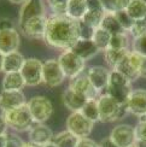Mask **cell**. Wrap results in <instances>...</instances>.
Here are the masks:
<instances>
[{"label": "cell", "instance_id": "6da1fadb", "mask_svg": "<svg viewBox=\"0 0 146 147\" xmlns=\"http://www.w3.org/2000/svg\"><path fill=\"white\" fill-rule=\"evenodd\" d=\"M80 40L78 21L66 15H52L47 18V27L44 41L47 46L62 50H70Z\"/></svg>", "mask_w": 146, "mask_h": 147}, {"label": "cell", "instance_id": "7a4b0ae2", "mask_svg": "<svg viewBox=\"0 0 146 147\" xmlns=\"http://www.w3.org/2000/svg\"><path fill=\"white\" fill-rule=\"evenodd\" d=\"M97 101H98L99 107L100 122H104V123L118 121L126 115V112H128L124 105H121L120 102H117L107 94L100 95Z\"/></svg>", "mask_w": 146, "mask_h": 147}, {"label": "cell", "instance_id": "3957f363", "mask_svg": "<svg viewBox=\"0 0 146 147\" xmlns=\"http://www.w3.org/2000/svg\"><path fill=\"white\" fill-rule=\"evenodd\" d=\"M4 117L6 119L7 125L16 131H27L33 128L34 119L27 104L4 113Z\"/></svg>", "mask_w": 146, "mask_h": 147}, {"label": "cell", "instance_id": "277c9868", "mask_svg": "<svg viewBox=\"0 0 146 147\" xmlns=\"http://www.w3.org/2000/svg\"><path fill=\"white\" fill-rule=\"evenodd\" d=\"M28 109L35 123H42L48 121L53 113V105L46 96L36 95L33 96L28 102Z\"/></svg>", "mask_w": 146, "mask_h": 147}, {"label": "cell", "instance_id": "5b68a950", "mask_svg": "<svg viewBox=\"0 0 146 147\" xmlns=\"http://www.w3.org/2000/svg\"><path fill=\"white\" fill-rule=\"evenodd\" d=\"M58 62L62 66V69L66 77L74 78L77 75L83 72L86 60H83L81 57H78L76 53H74L71 50L64 51L58 58Z\"/></svg>", "mask_w": 146, "mask_h": 147}, {"label": "cell", "instance_id": "8992f818", "mask_svg": "<svg viewBox=\"0 0 146 147\" xmlns=\"http://www.w3.org/2000/svg\"><path fill=\"white\" fill-rule=\"evenodd\" d=\"M94 123L87 119L81 112H71L66 119V130H69L78 139L87 138L93 130Z\"/></svg>", "mask_w": 146, "mask_h": 147}, {"label": "cell", "instance_id": "52a82bcc", "mask_svg": "<svg viewBox=\"0 0 146 147\" xmlns=\"http://www.w3.org/2000/svg\"><path fill=\"white\" fill-rule=\"evenodd\" d=\"M42 69H44V63L36 58H28L24 62L21 74L23 80L26 82V86L35 87L42 83Z\"/></svg>", "mask_w": 146, "mask_h": 147}, {"label": "cell", "instance_id": "ba28073f", "mask_svg": "<svg viewBox=\"0 0 146 147\" xmlns=\"http://www.w3.org/2000/svg\"><path fill=\"white\" fill-rule=\"evenodd\" d=\"M65 74L58 59H48L44 63L42 69V82L48 87H58L65 80Z\"/></svg>", "mask_w": 146, "mask_h": 147}, {"label": "cell", "instance_id": "9c48e42d", "mask_svg": "<svg viewBox=\"0 0 146 147\" xmlns=\"http://www.w3.org/2000/svg\"><path fill=\"white\" fill-rule=\"evenodd\" d=\"M109 138L118 147H134L137 142L135 128L129 124H118L111 130Z\"/></svg>", "mask_w": 146, "mask_h": 147}, {"label": "cell", "instance_id": "30bf717a", "mask_svg": "<svg viewBox=\"0 0 146 147\" xmlns=\"http://www.w3.org/2000/svg\"><path fill=\"white\" fill-rule=\"evenodd\" d=\"M69 88L75 90L76 93L81 94L82 96L86 98L87 100L97 99V96L99 94V92L93 87L92 83H91L87 74H83V72L80 74V75H77L74 78H70Z\"/></svg>", "mask_w": 146, "mask_h": 147}, {"label": "cell", "instance_id": "8fae6325", "mask_svg": "<svg viewBox=\"0 0 146 147\" xmlns=\"http://www.w3.org/2000/svg\"><path fill=\"white\" fill-rule=\"evenodd\" d=\"M47 27V18L45 16L34 17L32 20L21 24V29L23 34L29 39H44Z\"/></svg>", "mask_w": 146, "mask_h": 147}, {"label": "cell", "instance_id": "7c38bea8", "mask_svg": "<svg viewBox=\"0 0 146 147\" xmlns=\"http://www.w3.org/2000/svg\"><path fill=\"white\" fill-rule=\"evenodd\" d=\"M27 104L26 95L22 90H3L0 93V110L3 113L12 111Z\"/></svg>", "mask_w": 146, "mask_h": 147}, {"label": "cell", "instance_id": "4fadbf2b", "mask_svg": "<svg viewBox=\"0 0 146 147\" xmlns=\"http://www.w3.org/2000/svg\"><path fill=\"white\" fill-rule=\"evenodd\" d=\"M127 111L139 118L146 116V90L135 89L132 92L128 101L126 104Z\"/></svg>", "mask_w": 146, "mask_h": 147}, {"label": "cell", "instance_id": "5bb4252c", "mask_svg": "<svg viewBox=\"0 0 146 147\" xmlns=\"http://www.w3.org/2000/svg\"><path fill=\"white\" fill-rule=\"evenodd\" d=\"M20 44L21 36L16 28L0 30V52L4 53L5 56L12 52H17Z\"/></svg>", "mask_w": 146, "mask_h": 147}, {"label": "cell", "instance_id": "9a60e30c", "mask_svg": "<svg viewBox=\"0 0 146 147\" xmlns=\"http://www.w3.org/2000/svg\"><path fill=\"white\" fill-rule=\"evenodd\" d=\"M86 74L91 83L93 84V87L98 92H101L107 88L109 81H110V70L109 69L100 65H95L89 68Z\"/></svg>", "mask_w": 146, "mask_h": 147}, {"label": "cell", "instance_id": "2e32d148", "mask_svg": "<svg viewBox=\"0 0 146 147\" xmlns=\"http://www.w3.org/2000/svg\"><path fill=\"white\" fill-rule=\"evenodd\" d=\"M45 16V6L42 0H27L20 11V26L34 17Z\"/></svg>", "mask_w": 146, "mask_h": 147}, {"label": "cell", "instance_id": "e0dca14e", "mask_svg": "<svg viewBox=\"0 0 146 147\" xmlns=\"http://www.w3.org/2000/svg\"><path fill=\"white\" fill-rule=\"evenodd\" d=\"M53 136L54 135L52 130L42 123H38L36 125H33V128L29 130L30 142L34 145H38L40 147H44L45 145L52 142Z\"/></svg>", "mask_w": 146, "mask_h": 147}, {"label": "cell", "instance_id": "ac0fdd59", "mask_svg": "<svg viewBox=\"0 0 146 147\" xmlns=\"http://www.w3.org/2000/svg\"><path fill=\"white\" fill-rule=\"evenodd\" d=\"M62 101L64 106L68 110H70L71 112H80L88 100L81 94L76 93L75 90H72L71 88L68 87L62 94Z\"/></svg>", "mask_w": 146, "mask_h": 147}, {"label": "cell", "instance_id": "d6986e66", "mask_svg": "<svg viewBox=\"0 0 146 147\" xmlns=\"http://www.w3.org/2000/svg\"><path fill=\"white\" fill-rule=\"evenodd\" d=\"M70 50L74 53H76L78 57H81L83 60H88L91 58H93L100 51L92 40H81V39Z\"/></svg>", "mask_w": 146, "mask_h": 147}, {"label": "cell", "instance_id": "ffe728a7", "mask_svg": "<svg viewBox=\"0 0 146 147\" xmlns=\"http://www.w3.org/2000/svg\"><path fill=\"white\" fill-rule=\"evenodd\" d=\"M132 84H127V86H111L109 84L106 88V94L110 95L112 99H115L117 102H120L121 105H124L128 101L129 96L132 94Z\"/></svg>", "mask_w": 146, "mask_h": 147}, {"label": "cell", "instance_id": "44dd1931", "mask_svg": "<svg viewBox=\"0 0 146 147\" xmlns=\"http://www.w3.org/2000/svg\"><path fill=\"white\" fill-rule=\"evenodd\" d=\"M24 62H26V59H24L23 54L18 51L6 54L4 59V72L5 74L20 72Z\"/></svg>", "mask_w": 146, "mask_h": 147}, {"label": "cell", "instance_id": "7402d4cb", "mask_svg": "<svg viewBox=\"0 0 146 147\" xmlns=\"http://www.w3.org/2000/svg\"><path fill=\"white\" fill-rule=\"evenodd\" d=\"M87 11V0H69L68 7H66V16L75 21H81Z\"/></svg>", "mask_w": 146, "mask_h": 147}, {"label": "cell", "instance_id": "603a6c76", "mask_svg": "<svg viewBox=\"0 0 146 147\" xmlns=\"http://www.w3.org/2000/svg\"><path fill=\"white\" fill-rule=\"evenodd\" d=\"M26 86L21 72L5 74L3 78V90H22Z\"/></svg>", "mask_w": 146, "mask_h": 147}, {"label": "cell", "instance_id": "cb8c5ba5", "mask_svg": "<svg viewBox=\"0 0 146 147\" xmlns=\"http://www.w3.org/2000/svg\"><path fill=\"white\" fill-rule=\"evenodd\" d=\"M114 70H117L118 72L122 74V75H124L130 82L135 81L137 78L140 77V75H139V71L135 69V66L133 65L132 62H130V59H129V53L122 59V62H121Z\"/></svg>", "mask_w": 146, "mask_h": 147}, {"label": "cell", "instance_id": "d4e9b609", "mask_svg": "<svg viewBox=\"0 0 146 147\" xmlns=\"http://www.w3.org/2000/svg\"><path fill=\"white\" fill-rule=\"evenodd\" d=\"M130 51L129 48H124V50H114V48H107L104 51V58L107 65H110L112 70L122 62V59L128 54Z\"/></svg>", "mask_w": 146, "mask_h": 147}, {"label": "cell", "instance_id": "484cf974", "mask_svg": "<svg viewBox=\"0 0 146 147\" xmlns=\"http://www.w3.org/2000/svg\"><path fill=\"white\" fill-rule=\"evenodd\" d=\"M100 28L106 30V32L110 33L111 35H117V34L126 33L124 30H123V28L120 26V23L116 20L115 15L111 13V12H106V13H105L104 20H103V22H101Z\"/></svg>", "mask_w": 146, "mask_h": 147}, {"label": "cell", "instance_id": "4316f807", "mask_svg": "<svg viewBox=\"0 0 146 147\" xmlns=\"http://www.w3.org/2000/svg\"><path fill=\"white\" fill-rule=\"evenodd\" d=\"M78 141H80V139L69 130H65L54 135L52 140V142H54L58 147H76Z\"/></svg>", "mask_w": 146, "mask_h": 147}, {"label": "cell", "instance_id": "83f0119b", "mask_svg": "<svg viewBox=\"0 0 146 147\" xmlns=\"http://www.w3.org/2000/svg\"><path fill=\"white\" fill-rule=\"evenodd\" d=\"M105 13H106V12L104 10H88L81 21L84 24L89 26L91 28L97 29V28H100Z\"/></svg>", "mask_w": 146, "mask_h": 147}, {"label": "cell", "instance_id": "f1b7e54d", "mask_svg": "<svg viewBox=\"0 0 146 147\" xmlns=\"http://www.w3.org/2000/svg\"><path fill=\"white\" fill-rule=\"evenodd\" d=\"M111 36L112 35L110 33H107L106 30H104L103 28H97L94 30L92 41L97 45V47H98L100 51H106L109 46H110Z\"/></svg>", "mask_w": 146, "mask_h": 147}, {"label": "cell", "instance_id": "f546056e", "mask_svg": "<svg viewBox=\"0 0 146 147\" xmlns=\"http://www.w3.org/2000/svg\"><path fill=\"white\" fill-rule=\"evenodd\" d=\"M87 119H89L91 122H99L100 121V116H99V107H98V101L97 99H92L88 100L86 102V105L83 106V109L80 111Z\"/></svg>", "mask_w": 146, "mask_h": 147}, {"label": "cell", "instance_id": "4dcf8cb0", "mask_svg": "<svg viewBox=\"0 0 146 147\" xmlns=\"http://www.w3.org/2000/svg\"><path fill=\"white\" fill-rule=\"evenodd\" d=\"M126 11L134 21L146 18V4L140 1V0H132V3L129 4Z\"/></svg>", "mask_w": 146, "mask_h": 147}, {"label": "cell", "instance_id": "1f68e13d", "mask_svg": "<svg viewBox=\"0 0 146 147\" xmlns=\"http://www.w3.org/2000/svg\"><path fill=\"white\" fill-rule=\"evenodd\" d=\"M114 15H115V17H116V20L118 21L120 26L123 28L124 32L126 33L130 32L133 24H134V20L128 15V12H127L126 10H121V11H116Z\"/></svg>", "mask_w": 146, "mask_h": 147}, {"label": "cell", "instance_id": "d6a6232c", "mask_svg": "<svg viewBox=\"0 0 146 147\" xmlns=\"http://www.w3.org/2000/svg\"><path fill=\"white\" fill-rule=\"evenodd\" d=\"M128 36L126 33L112 35L110 40V46L109 48H114V50H124L128 48Z\"/></svg>", "mask_w": 146, "mask_h": 147}, {"label": "cell", "instance_id": "836d02e7", "mask_svg": "<svg viewBox=\"0 0 146 147\" xmlns=\"http://www.w3.org/2000/svg\"><path fill=\"white\" fill-rule=\"evenodd\" d=\"M47 3L50 5V9L52 10L53 15H66V7H68L69 0H47Z\"/></svg>", "mask_w": 146, "mask_h": 147}, {"label": "cell", "instance_id": "e575fe53", "mask_svg": "<svg viewBox=\"0 0 146 147\" xmlns=\"http://www.w3.org/2000/svg\"><path fill=\"white\" fill-rule=\"evenodd\" d=\"M109 84H111V86H127V84H132V82L124 75L118 72L117 70H111Z\"/></svg>", "mask_w": 146, "mask_h": 147}, {"label": "cell", "instance_id": "d590c367", "mask_svg": "<svg viewBox=\"0 0 146 147\" xmlns=\"http://www.w3.org/2000/svg\"><path fill=\"white\" fill-rule=\"evenodd\" d=\"M130 34L134 36V39L146 35V18L134 21V24L130 29Z\"/></svg>", "mask_w": 146, "mask_h": 147}, {"label": "cell", "instance_id": "8d00e7d4", "mask_svg": "<svg viewBox=\"0 0 146 147\" xmlns=\"http://www.w3.org/2000/svg\"><path fill=\"white\" fill-rule=\"evenodd\" d=\"M132 51L139 53L140 56L146 57V35L135 38L132 44Z\"/></svg>", "mask_w": 146, "mask_h": 147}, {"label": "cell", "instance_id": "74e56055", "mask_svg": "<svg viewBox=\"0 0 146 147\" xmlns=\"http://www.w3.org/2000/svg\"><path fill=\"white\" fill-rule=\"evenodd\" d=\"M94 30L95 29L91 28L87 24H84L82 21H78V34H80L81 40H92Z\"/></svg>", "mask_w": 146, "mask_h": 147}, {"label": "cell", "instance_id": "f35d334b", "mask_svg": "<svg viewBox=\"0 0 146 147\" xmlns=\"http://www.w3.org/2000/svg\"><path fill=\"white\" fill-rule=\"evenodd\" d=\"M137 140H146V116L140 118L138 125L135 127Z\"/></svg>", "mask_w": 146, "mask_h": 147}, {"label": "cell", "instance_id": "ab89813d", "mask_svg": "<svg viewBox=\"0 0 146 147\" xmlns=\"http://www.w3.org/2000/svg\"><path fill=\"white\" fill-rule=\"evenodd\" d=\"M24 144L23 140L15 135V134H7V142H6V147H23Z\"/></svg>", "mask_w": 146, "mask_h": 147}, {"label": "cell", "instance_id": "60d3db41", "mask_svg": "<svg viewBox=\"0 0 146 147\" xmlns=\"http://www.w3.org/2000/svg\"><path fill=\"white\" fill-rule=\"evenodd\" d=\"M105 12L115 13L117 11V0H99Z\"/></svg>", "mask_w": 146, "mask_h": 147}, {"label": "cell", "instance_id": "b9f144b4", "mask_svg": "<svg viewBox=\"0 0 146 147\" xmlns=\"http://www.w3.org/2000/svg\"><path fill=\"white\" fill-rule=\"evenodd\" d=\"M76 147H99V144L93 141L92 139L84 138V139H80V141H78Z\"/></svg>", "mask_w": 146, "mask_h": 147}, {"label": "cell", "instance_id": "7bdbcfd3", "mask_svg": "<svg viewBox=\"0 0 146 147\" xmlns=\"http://www.w3.org/2000/svg\"><path fill=\"white\" fill-rule=\"evenodd\" d=\"M14 27V23L9 18H1L0 20V30H7V29H12Z\"/></svg>", "mask_w": 146, "mask_h": 147}, {"label": "cell", "instance_id": "ee69618b", "mask_svg": "<svg viewBox=\"0 0 146 147\" xmlns=\"http://www.w3.org/2000/svg\"><path fill=\"white\" fill-rule=\"evenodd\" d=\"M88 10H104L99 0H87Z\"/></svg>", "mask_w": 146, "mask_h": 147}, {"label": "cell", "instance_id": "f6af8a7d", "mask_svg": "<svg viewBox=\"0 0 146 147\" xmlns=\"http://www.w3.org/2000/svg\"><path fill=\"white\" fill-rule=\"evenodd\" d=\"M132 3V0H117V11L127 10V7Z\"/></svg>", "mask_w": 146, "mask_h": 147}, {"label": "cell", "instance_id": "bcb514c9", "mask_svg": "<svg viewBox=\"0 0 146 147\" xmlns=\"http://www.w3.org/2000/svg\"><path fill=\"white\" fill-rule=\"evenodd\" d=\"M7 123H6V119L3 116H0V135H4V134H6V129H7Z\"/></svg>", "mask_w": 146, "mask_h": 147}, {"label": "cell", "instance_id": "7dc6e473", "mask_svg": "<svg viewBox=\"0 0 146 147\" xmlns=\"http://www.w3.org/2000/svg\"><path fill=\"white\" fill-rule=\"evenodd\" d=\"M99 147H118V146L115 144L110 138H106V139H104V140H103V141L99 144Z\"/></svg>", "mask_w": 146, "mask_h": 147}, {"label": "cell", "instance_id": "c3c4849f", "mask_svg": "<svg viewBox=\"0 0 146 147\" xmlns=\"http://www.w3.org/2000/svg\"><path fill=\"white\" fill-rule=\"evenodd\" d=\"M140 77H146V57H144V60H143V64L140 66Z\"/></svg>", "mask_w": 146, "mask_h": 147}, {"label": "cell", "instance_id": "681fc988", "mask_svg": "<svg viewBox=\"0 0 146 147\" xmlns=\"http://www.w3.org/2000/svg\"><path fill=\"white\" fill-rule=\"evenodd\" d=\"M6 142H7V134L0 135V147H6Z\"/></svg>", "mask_w": 146, "mask_h": 147}, {"label": "cell", "instance_id": "f907efd6", "mask_svg": "<svg viewBox=\"0 0 146 147\" xmlns=\"http://www.w3.org/2000/svg\"><path fill=\"white\" fill-rule=\"evenodd\" d=\"M4 59H5V54L0 52V72L4 71Z\"/></svg>", "mask_w": 146, "mask_h": 147}, {"label": "cell", "instance_id": "816d5d0a", "mask_svg": "<svg viewBox=\"0 0 146 147\" xmlns=\"http://www.w3.org/2000/svg\"><path fill=\"white\" fill-rule=\"evenodd\" d=\"M134 147H146V140H137Z\"/></svg>", "mask_w": 146, "mask_h": 147}, {"label": "cell", "instance_id": "f5cc1de1", "mask_svg": "<svg viewBox=\"0 0 146 147\" xmlns=\"http://www.w3.org/2000/svg\"><path fill=\"white\" fill-rule=\"evenodd\" d=\"M9 1L10 3H12V4H16V5H23L24 3H26L27 1V0H9Z\"/></svg>", "mask_w": 146, "mask_h": 147}, {"label": "cell", "instance_id": "db71d44e", "mask_svg": "<svg viewBox=\"0 0 146 147\" xmlns=\"http://www.w3.org/2000/svg\"><path fill=\"white\" fill-rule=\"evenodd\" d=\"M23 147H40V146H38V145H34V144H32V142H26L24 144V146Z\"/></svg>", "mask_w": 146, "mask_h": 147}, {"label": "cell", "instance_id": "11a10c76", "mask_svg": "<svg viewBox=\"0 0 146 147\" xmlns=\"http://www.w3.org/2000/svg\"><path fill=\"white\" fill-rule=\"evenodd\" d=\"M44 147H58L56 144H54V142H50V144H47V145H45Z\"/></svg>", "mask_w": 146, "mask_h": 147}, {"label": "cell", "instance_id": "9f6ffc18", "mask_svg": "<svg viewBox=\"0 0 146 147\" xmlns=\"http://www.w3.org/2000/svg\"><path fill=\"white\" fill-rule=\"evenodd\" d=\"M140 1H143V3H145V4H146V0H140Z\"/></svg>", "mask_w": 146, "mask_h": 147}]
</instances>
